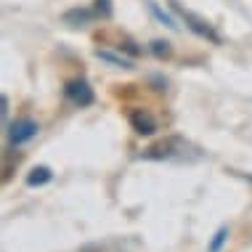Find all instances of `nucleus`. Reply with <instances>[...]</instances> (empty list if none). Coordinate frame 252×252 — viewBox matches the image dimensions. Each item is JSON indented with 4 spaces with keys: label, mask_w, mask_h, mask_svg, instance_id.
Listing matches in <instances>:
<instances>
[{
    "label": "nucleus",
    "mask_w": 252,
    "mask_h": 252,
    "mask_svg": "<svg viewBox=\"0 0 252 252\" xmlns=\"http://www.w3.org/2000/svg\"><path fill=\"white\" fill-rule=\"evenodd\" d=\"M189 152H194V149L183 138H165V141H159V144L149 146L146 152L141 154V159H146V162H173V159H178V162H183L189 157Z\"/></svg>",
    "instance_id": "nucleus-1"
},
{
    "label": "nucleus",
    "mask_w": 252,
    "mask_h": 252,
    "mask_svg": "<svg viewBox=\"0 0 252 252\" xmlns=\"http://www.w3.org/2000/svg\"><path fill=\"white\" fill-rule=\"evenodd\" d=\"M173 11L181 16V22L189 27V30L194 32L196 37H202V40H207V43H213V45H220V35L215 32V27L207 22V19H202L199 13H194V11H189V8H183V5L178 3V0H173Z\"/></svg>",
    "instance_id": "nucleus-2"
},
{
    "label": "nucleus",
    "mask_w": 252,
    "mask_h": 252,
    "mask_svg": "<svg viewBox=\"0 0 252 252\" xmlns=\"http://www.w3.org/2000/svg\"><path fill=\"white\" fill-rule=\"evenodd\" d=\"M64 96H66L69 104L80 106V109L91 106L93 101H96V96H93V88L88 85V80H69L66 88H64Z\"/></svg>",
    "instance_id": "nucleus-3"
},
{
    "label": "nucleus",
    "mask_w": 252,
    "mask_h": 252,
    "mask_svg": "<svg viewBox=\"0 0 252 252\" xmlns=\"http://www.w3.org/2000/svg\"><path fill=\"white\" fill-rule=\"evenodd\" d=\"M37 122L35 120H16L11 125V130H8V144L11 146H22L27 144V141H32L37 135Z\"/></svg>",
    "instance_id": "nucleus-4"
},
{
    "label": "nucleus",
    "mask_w": 252,
    "mask_h": 252,
    "mask_svg": "<svg viewBox=\"0 0 252 252\" xmlns=\"http://www.w3.org/2000/svg\"><path fill=\"white\" fill-rule=\"evenodd\" d=\"M130 125L138 135H154L157 133V120L146 109H133L130 112Z\"/></svg>",
    "instance_id": "nucleus-5"
},
{
    "label": "nucleus",
    "mask_w": 252,
    "mask_h": 252,
    "mask_svg": "<svg viewBox=\"0 0 252 252\" xmlns=\"http://www.w3.org/2000/svg\"><path fill=\"white\" fill-rule=\"evenodd\" d=\"M96 16H98L96 8H74V11H66L64 13V22L66 24H74V27H83L88 22H93Z\"/></svg>",
    "instance_id": "nucleus-6"
},
{
    "label": "nucleus",
    "mask_w": 252,
    "mask_h": 252,
    "mask_svg": "<svg viewBox=\"0 0 252 252\" xmlns=\"http://www.w3.org/2000/svg\"><path fill=\"white\" fill-rule=\"evenodd\" d=\"M53 178V173H51V167H45V165H37V167H32L30 170V175H27V186H45V183H51Z\"/></svg>",
    "instance_id": "nucleus-7"
},
{
    "label": "nucleus",
    "mask_w": 252,
    "mask_h": 252,
    "mask_svg": "<svg viewBox=\"0 0 252 252\" xmlns=\"http://www.w3.org/2000/svg\"><path fill=\"white\" fill-rule=\"evenodd\" d=\"M96 56L109 61V64H114V66H120V69H133V61H127V59H122V56H114L112 51H96Z\"/></svg>",
    "instance_id": "nucleus-8"
},
{
    "label": "nucleus",
    "mask_w": 252,
    "mask_h": 252,
    "mask_svg": "<svg viewBox=\"0 0 252 252\" xmlns=\"http://www.w3.org/2000/svg\"><path fill=\"white\" fill-rule=\"evenodd\" d=\"M228 239V228L226 226H220L215 231V236H213V242H210V252H220L223 250V244H226Z\"/></svg>",
    "instance_id": "nucleus-9"
},
{
    "label": "nucleus",
    "mask_w": 252,
    "mask_h": 252,
    "mask_svg": "<svg viewBox=\"0 0 252 252\" xmlns=\"http://www.w3.org/2000/svg\"><path fill=\"white\" fill-rule=\"evenodd\" d=\"M152 53H154V56H159V59L170 56V43H165V40H154V43H152Z\"/></svg>",
    "instance_id": "nucleus-10"
},
{
    "label": "nucleus",
    "mask_w": 252,
    "mask_h": 252,
    "mask_svg": "<svg viewBox=\"0 0 252 252\" xmlns=\"http://www.w3.org/2000/svg\"><path fill=\"white\" fill-rule=\"evenodd\" d=\"M96 11L98 16H109L112 13V0H96Z\"/></svg>",
    "instance_id": "nucleus-11"
},
{
    "label": "nucleus",
    "mask_w": 252,
    "mask_h": 252,
    "mask_svg": "<svg viewBox=\"0 0 252 252\" xmlns=\"http://www.w3.org/2000/svg\"><path fill=\"white\" fill-rule=\"evenodd\" d=\"M152 13H154V16H157V19H159V22H165L167 27H175V22H173V19H170V16H167V13H162V11H159V8H157V5H154V3H152Z\"/></svg>",
    "instance_id": "nucleus-12"
},
{
    "label": "nucleus",
    "mask_w": 252,
    "mask_h": 252,
    "mask_svg": "<svg viewBox=\"0 0 252 252\" xmlns=\"http://www.w3.org/2000/svg\"><path fill=\"white\" fill-rule=\"evenodd\" d=\"M85 252H96V250H85Z\"/></svg>",
    "instance_id": "nucleus-13"
}]
</instances>
